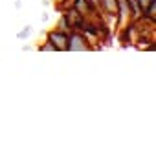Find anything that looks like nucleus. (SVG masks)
<instances>
[{
	"label": "nucleus",
	"instance_id": "nucleus-5",
	"mask_svg": "<svg viewBox=\"0 0 156 156\" xmlns=\"http://www.w3.org/2000/svg\"><path fill=\"white\" fill-rule=\"evenodd\" d=\"M136 4H138V8H140V13L143 15V13H145V9H147L149 0H136ZM141 15H140V17H141Z\"/></svg>",
	"mask_w": 156,
	"mask_h": 156
},
{
	"label": "nucleus",
	"instance_id": "nucleus-7",
	"mask_svg": "<svg viewBox=\"0 0 156 156\" xmlns=\"http://www.w3.org/2000/svg\"><path fill=\"white\" fill-rule=\"evenodd\" d=\"M15 8H17V9L22 8V0H15Z\"/></svg>",
	"mask_w": 156,
	"mask_h": 156
},
{
	"label": "nucleus",
	"instance_id": "nucleus-2",
	"mask_svg": "<svg viewBox=\"0 0 156 156\" xmlns=\"http://www.w3.org/2000/svg\"><path fill=\"white\" fill-rule=\"evenodd\" d=\"M46 41H50L55 46V51H66V42H68V31H62L59 28L48 31Z\"/></svg>",
	"mask_w": 156,
	"mask_h": 156
},
{
	"label": "nucleus",
	"instance_id": "nucleus-6",
	"mask_svg": "<svg viewBox=\"0 0 156 156\" xmlns=\"http://www.w3.org/2000/svg\"><path fill=\"white\" fill-rule=\"evenodd\" d=\"M48 19H50V15H48V13L44 11V13L41 15V22H48Z\"/></svg>",
	"mask_w": 156,
	"mask_h": 156
},
{
	"label": "nucleus",
	"instance_id": "nucleus-4",
	"mask_svg": "<svg viewBox=\"0 0 156 156\" xmlns=\"http://www.w3.org/2000/svg\"><path fill=\"white\" fill-rule=\"evenodd\" d=\"M39 51H55V46H53L50 41H46L44 44H41V46H39Z\"/></svg>",
	"mask_w": 156,
	"mask_h": 156
},
{
	"label": "nucleus",
	"instance_id": "nucleus-1",
	"mask_svg": "<svg viewBox=\"0 0 156 156\" xmlns=\"http://www.w3.org/2000/svg\"><path fill=\"white\" fill-rule=\"evenodd\" d=\"M94 50L90 44V39L83 35L81 31H70L68 33V42H66V51H87Z\"/></svg>",
	"mask_w": 156,
	"mask_h": 156
},
{
	"label": "nucleus",
	"instance_id": "nucleus-3",
	"mask_svg": "<svg viewBox=\"0 0 156 156\" xmlns=\"http://www.w3.org/2000/svg\"><path fill=\"white\" fill-rule=\"evenodd\" d=\"M31 33H33V26H30V24H28V26H24L20 31H17V39H19V41H26Z\"/></svg>",
	"mask_w": 156,
	"mask_h": 156
}]
</instances>
